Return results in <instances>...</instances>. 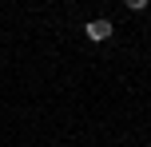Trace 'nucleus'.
I'll return each instance as SVG.
<instances>
[{"mask_svg": "<svg viewBox=\"0 0 151 147\" xmlns=\"http://www.w3.org/2000/svg\"><path fill=\"white\" fill-rule=\"evenodd\" d=\"M83 32H88V40H96V44H104V40H111V20H88V28H83Z\"/></svg>", "mask_w": 151, "mask_h": 147, "instance_id": "obj_1", "label": "nucleus"}, {"mask_svg": "<svg viewBox=\"0 0 151 147\" xmlns=\"http://www.w3.org/2000/svg\"><path fill=\"white\" fill-rule=\"evenodd\" d=\"M123 4H127L131 12H143V8H147V0H123Z\"/></svg>", "mask_w": 151, "mask_h": 147, "instance_id": "obj_2", "label": "nucleus"}]
</instances>
